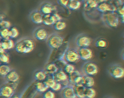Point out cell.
Segmentation results:
<instances>
[{"label": "cell", "mask_w": 124, "mask_h": 98, "mask_svg": "<svg viewBox=\"0 0 124 98\" xmlns=\"http://www.w3.org/2000/svg\"><path fill=\"white\" fill-rule=\"evenodd\" d=\"M35 46L33 40L30 38H25L18 42L16 45L15 49L19 53L28 54L32 51Z\"/></svg>", "instance_id": "cell-1"}, {"label": "cell", "mask_w": 124, "mask_h": 98, "mask_svg": "<svg viewBox=\"0 0 124 98\" xmlns=\"http://www.w3.org/2000/svg\"><path fill=\"white\" fill-rule=\"evenodd\" d=\"M63 41L62 37L55 32L49 35L46 40L48 46L53 49H57L61 47L63 44Z\"/></svg>", "instance_id": "cell-2"}, {"label": "cell", "mask_w": 124, "mask_h": 98, "mask_svg": "<svg viewBox=\"0 0 124 98\" xmlns=\"http://www.w3.org/2000/svg\"><path fill=\"white\" fill-rule=\"evenodd\" d=\"M82 70L85 74L91 76L97 74L99 72L97 66L91 62H85L84 64L82 66Z\"/></svg>", "instance_id": "cell-3"}, {"label": "cell", "mask_w": 124, "mask_h": 98, "mask_svg": "<svg viewBox=\"0 0 124 98\" xmlns=\"http://www.w3.org/2000/svg\"><path fill=\"white\" fill-rule=\"evenodd\" d=\"M38 9L44 16L54 13L56 10V8L52 3L45 1L40 4Z\"/></svg>", "instance_id": "cell-4"}, {"label": "cell", "mask_w": 124, "mask_h": 98, "mask_svg": "<svg viewBox=\"0 0 124 98\" xmlns=\"http://www.w3.org/2000/svg\"><path fill=\"white\" fill-rule=\"evenodd\" d=\"M108 71L109 74L114 78L119 79L123 78L124 77V68L117 64H114L110 66Z\"/></svg>", "instance_id": "cell-5"}, {"label": "cell", "mask_w": 124, "mask_h": 98, "mask_svg": "<svg viewBox=\"0 0 124 98\" xmlns=\"http://www.w3.org/2000/svg\"><path fill=\"white\" fill-rule=\"evenodd\" d=\"M33 34L35 39L39 41H46L49 35L46 29L40 26L35 28Z\"/></svg>", "instance_id": "cell-6"}, {"label": "cell", "mask_w": 124, "mask_h": 98, "mask_svg": "<svg viewBox=\"0 0 124 98\" xmlns=\"http://www.w3.org/2000/svg\"><path fill=\"white\" fill-rule=\"evenodd\" d=\"M64 59L66 61L69 63H75L80 59L78 52L75 49L68 50L64 54Z\"/></svg>", "instance_id": "cell-7"}, {"label": "cell", "mask_w": 124, "mask_h": 98, "mask_svg": "<svg viewBox=\"0 0 124 98\" xmlns=\"http://www.w3.org/2000/svg\"><path fill=\"white\" fill-rule=\"evenodd\" d=\"M62 19L59 14L54 13L43 16L42 23L46 26L54 25L56 22L61 21Z\"/></svg>", "instance_id": "cell-8"}, {"label": "cell", "mask_w": 124, "mask_h": 98, "mask_svg": "<svg viewBox=\"0 0 124 98\" xmlns=\"http://www.w3.org/2000/svg\"><path fill=\"white\" fill-rule=\"evenodd\" d=\"M43 17V15L38 9L33 10L29 15L31 21L37 24L42 23Z\"/></svg>", "instance_id": "cell-9"}, {"label": "cell", "mask_w": 124, "mask_h": 98, "mask_svg": "<svg viewBox=\"0 0 124 98\" xmlns=\"http://www.w3.org/2000/svg\"><path fill=\"white\" fill-rule=\"evenodd\" d=\"M105 15L104 16V19L108 25L112 27L117 26L119 23V19L117 14L112 13Z\"/></svg>", "instance_id": "cell-10"}, {"label": "cell", "mask_w": 124, "mask_h": 98, "mask_svg": "<svg viewBox=\"0 0 124 98\" xmlns=\"http://www.w3.org/2000/svg\"><path fill=\"white\" fill-rule=\"evenodd\" d=\"M61 89V95L62 97L65 98H76L74 90V86L68 84L64 86Z\"/></svg>", "instance_id": "cell-11"}, {"label": "cell", "mask_w": 124, "mask_h": 98, "mask_svg": "<svg viewBox=\"0 0 124 98\" xmlns=\"http://www.w3.org/2000/svg\"><path fill=\"white\" fill-rule=\"evenodd\" d=\"M53 77L56 82L64 84L65 86L68 84V78L66 74L62 70H58L53 75Z\"/></svg>", "instance_id": "cell-12"}, {"label": "cell", "mask_w": 124, "mask_h": 98, "mask_svg": "<svg viewBox=\"0 0 124 98\" xmlns=\"http://www.w3.org/2000/svg\"><path fill=\"white\" fill-rule=\"evenodd\" d=\"M77 46L80 48H87L91 43V40L88 37L82 36L77 37L75 40Z\"/></svg>", "instance_id": "cell-13"}, {"label": "cell", "mask_w": 124, "mask_h": 98, "mask_svg": "<svg viewBox=\"0 0 124 98\" xmlns=\"http://www.w3.org/2000/svg\"><path fill=\"white\" fill-rule=\"evenodd\" d=\"M83 76L78 71L75 70L73 73L69 74L68 79L72 84L75 85L81 84Z\"/></svg>", "instance_id": "cell-14"}, {"label": "cell", "mask_w": 124, "mask_h": 98, "mask_svg": "<svg viewBox=\"0 0 124 98\" xmlns=\"http://www.w3.org/2000/svg\"><path fill=\"white\" fill-rule=\"evenodd\" d=\"M78 53L80 59L84 61L89 60L93 56L92 51L87 48H80L79 49Z\"/></svg>", "instance_id": "cell-15"}, {"label": "cell", "mask_w": 124, "mask_h": 98, "mask_svg": "<svg viewBox=\"0 0 124 98\" xmlns=\"http://www.w3.org/2000/svg\"><path fill=\"white\" fill-rule=\"evenodd\" d=\"M14 90L10 86H3L0 89V96L4 98L11 97L14 94Z\"/></svg>", "instance_id": "cell-16"}, {"label": "cell", "mask_w": 124, "mask_h": 98, "mask_svg": "<svg viewBox=\"0 0 124 98\" xmlns=\"http://www.w3.org/2000/svg\"><path fill=\"white\" fill-rule=\"evenodd\" d=\"M86 87L82 84L75 85L74 86V90L76 96L80 98H85Z\"/></svg>", "instance_id": "cell-17"}, {"label": "cell", "mask_w": 124, "mask_h": 98, "mask_svg": "<svg viewBox=\"0 0 124 98\" xmlns=\"http://www.w3.org/2000/svg\"><path fill=\"white\" fill-rule=\"evenodd\" d=\"M95 81L94 79L91 76L85 75L83 76L81 84L86 87H92L94 86Z\"/></svg>", "instance_id": "cell-18"}, {"label": "cell", "mask_w": 124, "mask_h": 98, "mask_svg": "<svg viewBox=\"0 0 124 98\" xmlns=\"http://www.w3.org/2000/svg\"><path fill=\"white\" fill-rule=\"evenodd\" d=\"M20 76L15 71L9 72L6 75V78L8 81L11 83H16L18 81Z\"/></svg>", "instance_id": "cell-19"}, {"label": "cell", "mask_w": 124, "mask_h": 98, "mask_svg": "<svg viewBox=\"0 0 124 98\" xmlns=\"http://www.w3.org/2000/svg\"><path fill=\"white\" fill-rule=\"evenodd\" d=\"M98 10L100 12H105L106 11L114 12L116 10V8L113 6L104 3L99 6Z\"/></svg>", "instance_id": "cell-20"}, {"label": "cell", "mask_w": 124, "mask_h": 98, "mask_svg": "<svg viewBox=\"0 0 124 98\" xmlns=\"http://www.w3.org/2000/svg\"><path fill=\"white\" fill-rule=\"evenodd\" d=\"M45 70L47 73L53 75L58 71V69L55 64L51 63L46 66L45 67Z\"/></svg>", "instance_id": "cell-21"}, {"label": "cell", "mask_w": 124, "mask_h": 98, "mask_svg": "<svg viewBox=\"0 0 124 98\" xmlns=\"http://www.w3.org/2000/svg\"><path fill=\"white\" fill-rule=\"evenodd\" d=\"M46 72L42 70L37 72L34 74V78L35 80L38 81H43L46 79Z\"/></svg>", "instance_id": "cell-22"}, {"label": "cell", "mask_w": 124, "mask_h": 98, "mask_svg": "<svg viewBox=\"0 0 124 98\" xmlns=\"http://www.w3.org/2000/svg\"><path fill=\"white\" fill-rule=\"evenodd\" d=\"M81 3L78 1L70 0L69 2L68 6L70 9L71 10H75L80 7Z\"/></svg>", "instance_id": "cell-23"}, {"label": "cell", "mask_w": 124, "mask_h": 98, "mask_svg": "<svg viewBox=\"0 0 124 98\" xmlns=\"http://www.w3.org/2000/svg\"><path fill=\"white\" fill-rule=\"evenodd\" d=\"M95 90L92 87H86L85 92V98H94L95 97Z\"/></svg>", "instance_id": "cell-24"}, {"label": "cell", "mask_w": 124, "mask_h": 98, "mask_svg": "<svg viewBox=\"0 0 124 98\" xmlns=\"http://www.w3.org/2000/svg\"><path fill=\"white\" fill-rule=\"evenodd\" d=\"M66 26V24L65 22L62 21L61 20L55 23L54 25V28L57 31H61L65 29Z\"/></svg>", "instance_id": "cell-25"}, {"label": "cell", "mask_w": 124, "mask_h": 98, "mask_svg": "<svg viewBox=\"0 0 124 98\" xmlns=\"http://www.w3.org/2000/svg\"><path fill=\"white\" fill-rule=\"evenodd\" d=\"M35 88L36 90L40 92H44L48 89L45 86L43 82H39L36 83L35 85Z\"/></svg>", "instance_id": "cell-26"}, {"label": "cell", "mask_w": 124, "mask_h": 98, "mask_svg": "<svg viewBox=\"0 0 124 98\" xmlns=\"http://www.w3.org/2000/svg\"><path fill=\"white\" fill-rule=\"evenodd\" d=\"M10 71V68L8 66L6 65H0V75H6Z\"/></svg>", "instance_id": "cell-27"}, {"label": "cell", "mask_w": 124, "mask_h": 98, "mask_svg": "<svg viewBox=\"0 0 124 98\" xmlns=\"http://www.w3.org/2000/svg\"><path fill=\"white\" fill-rule=\"evenodd\" d=\"M108 43L107 41L103 39H100L97 40L95 43L96 47L103 49L107 47Z\"/></svg>", "instance_id": "cell-28"}, {"label": "cell", "mask_w": 124, "mask_h": 98, "mask_svg": "<svg viewBox=\"0 0 124 98\" xmlns=\"http://www.w3.org/2000/svg\"><path fill=\"white\" fill-rule=\"evenodd\" d=\"M56 82L54 80V78L48 79L46 81L43 82V83L46 87L48 89L52 88L56 83Z\"/></svg>", "instance_id": "cell-29"}, {"label": "cell", "mask_w": 124, "mask_h": 98, "mask_svg": "<svg viewBox=\"0 0 124 98\" xmlns=\"http://www.w3.org/2000/svg\"><path fill=\"white\" fill-rule=\"evenodd\" d=\"M75 70V67L73 65L70 64H66L64 67V72L66 74H70L73 73Z\"/></svg>", "instance_id": "cell-30"}, {"label": "cell", "mask_w": 124, "mask_h": 98, "mask_svg": "<svg viewBox=\"0 0 124 98\" xmlns=\"http://www.w3.org/2000/svg\"><path fill=\"white\" fill-rule=\"evenodd\" d=\"M55 96L52 92L49 91L44 93L43 96V98H54Z\"/></svg>", "instance_id": "cell-31"}, {"label": "cell", "mask_w": 124, "mask_h": 98, "mask_svg": "<svg viewBox=\"0 0 124 98\" xmlns=\"http://www.w3.org/2000/svg\"><path fill=\"white\" fill-rule=\"evenodd\" d=\"M9 58L5 54L0 55V61L5 63H8L9 62Z\"/></svg>", "instance_id": "cell-32"}, {"label": "cell", "mask_w": 124, "mask_h": 98, "mask_svg": "<svg viewBox=\"0 0 124 98\" xmlns=\"http://www.w3.org/2000/svg\"><path fill=\"white\" fill-rule=\"evenodd\" d=\"M62 88V84L60 83L56 82L54 86L51 88V89L53 91H58L60 90Z\"/></svg>", "instance_id": "cell-33"}, {"label": "cell", "mask_w": 124, "mask_h": 98, "mask_svg": "<svg viewBox=\"0 0 124 98\" xmlns=\"http://www.w3.org/2000/svg\"><path fill=\"white\" fill-rule=\"evenodd\" d=\"M88 4L90 7L91 8H94L96 7L97 4L96 0H88Z\"/></svg>", "instance_id": "cell-34"}, {"label": "cell", "mask_w": 124, "mask_h": 98, "mask_svg": "<svg viewBox=\"0 0 124 98\" xmlns=\"http://www.w3.org/2000/svg\"><path fill=\"white\" fill-rule=\"evenodd\" d=\"M57 2L59 5L64 6H68L69 3V0H57Z\"/></svg>", "instance_id": "cell-35"}, {"label": "cell", "mask_w": 124, "mask_h": 98, "mask_svg": "<svg viewBox=\"0 0 124 98\" xmlns=\"http://www.w3.org/2000/svg\"><path fill=\"white\" fill-rule=\"evenodd\" d=\"M18 35V32L17 30L14 29L13 30V32L11 34V36L12 38H16L17 37Z\"/></svg>", "instance_id": "cell-36"}, {"label": "cell", "mask_w": 124, "mask_h": 98, "mask_svg": "<svg viewBox=\"0 0 124 98\" xmlns=\"http://www.w3.org/2000/svg\"><path fill=\"white\" fill-rule=\"evenodd\" d=\"M119 13L122 15L123 17L124 16V8H123L121 9L119 11Z\"/></svg>", "instance_id": "cell-37"}, {"label": "cell", "mask_w": 124, "mask_h": 98, "mask_svg": "<svg viewBox=\"0 0 124 98\" xmlns=\"http://www.w3.org/2000/svg\"><path fill=\"white\" fill-rule=\"evenodd\" d=\"M75 0V1H79V0Z\"/></svg>", "instance_id": "cell-38"}]
</instances>
